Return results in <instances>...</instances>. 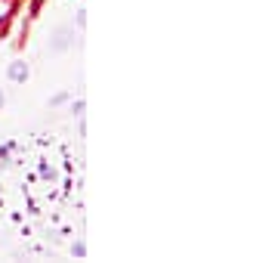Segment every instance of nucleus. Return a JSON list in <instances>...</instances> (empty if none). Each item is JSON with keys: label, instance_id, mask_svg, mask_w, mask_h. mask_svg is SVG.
I'll use <instances>...</instances> for the list:
<instances>
[{"label": "nucleus", "instance_id": "1", "mask_svg": "<svg viewBox=\"0 0 253 263\" xmlns=\"http://www.w3.org/2000/svg\"><path fill=\"white\" fill-rule=\"evenodd\" d=\"M50 47H53V50H65V47H68V28H59V31H56V41H53Z\"/></svg>", "mask_w": 253, "mask_h": 263}, {"label": "nucleus", "instance_id": "2", "mask_svg": "<svg viewBox=\"0 0 253 263\" xmlns=\"http://www.w3.org/2000/svg\"><path fill=\"white\" fill-rule=\"evenodd\" d=\"M10 78H13V81H25V78H28V68H25L22 62H16V65H10Z\"/></svg>", "mask_w": 253, "mask_h": 263}, {"label": "nucleus", "instance_id": "3", "mask_svg": "<svg viewBox=\"0 0 253 263\" xmlns=\"http://www.w3.org/2000/svg\"><path fill=\"white\" fill-rule=\"evenodd\" d=\"M0 105H4V93H0Z\"/></svg>", "mask_w": 253, "mask_h": 263}]
</instances>
